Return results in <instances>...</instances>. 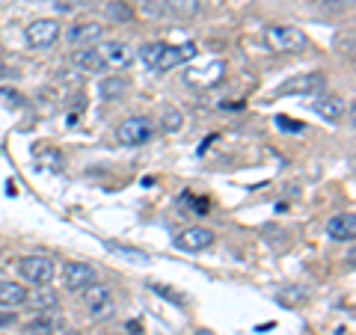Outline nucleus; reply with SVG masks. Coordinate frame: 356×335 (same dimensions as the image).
<instances>
[{"instance_id":"18","label":"nucleus","mask_w":356,"mask_h":335,"mask_svg":"<svg viewBox=\"0 0 356 335\" xmlns=\"http://www.w3.org/2000/svg\"><path fill=\"white\" fill-rule=\"evenodd\" d=\"M72 60H74L77 69H83V72H102L104 69V63H102V57H98L95 48H77L72 54Z\"/></svg>"},{"instance_id":"3","label":"nucleus","mask_w":356,"mask_h":335,"mask_svg":"<svg viewBox=\"0 0 356 335\" xmlns=\"http://www.w3.org/2000/svg\"><path fill=\"white\" fill-rule=\"evenodd\" d=\"M154 137V122L149 116H128L125 122H119L116 128V140L119 146L128 149H140Z\"/></svg>"},{"instance_id":"7","label":"nucleus","mask_w":356,"mask_h":335,"mask_svg":"<svg viewBox=\"0 0 356 335\" xmlns=\"http://www.w3.org/2000/svg\"><path fill=\"white\" fill-rule=\"evenodd\" d=\"M24 39H27L30 48H36V51L51 48V44L60 39V21L57 18H36V21H30L27 30H24Z\"/></svg>"},{"instance_id":"23","label":"nucleus","mask_w":356,"mask_h":335,"mask_svg":"<svg viewBox=\"0 0 356 335\" xmlns=\"http://www.w3.org/2000/svg\"><path fill=\"white\" fill-rule=\"evenodd\" d=\"M149 291H152V294H161L163 300H170V303H175V306H184V297H181V294H175V291H170V285L149 282Z\"/></svg>"},{"instance_id":"9","label":"nucleus","mask_w":356,"mask_h":335,"mask_svg":"<svg viewBox=\"0 0 356 335\" xmlns=\"http://www.w3.org/2000/svg\"><path fill=\"white\" fill-rule=\"evenodd\" d=\"M63 329H65L63 309H48V311H36V318L24 327V335H60Z\"/></svg>"},{"instance_id":"25","label":"nucleus","mask_w":356,"mask_h":335,"mask_svg":"<svg viewBox=\"0 0 356 335\" xmlns=\"http://www.w3.org/2000/svg\"><path fill=\"white\" fill-rule=\"evenodd\" d=\"M140 3H143V13L146 15H161L170 0H140Z\"/></svg>"},{"instance_id":"26","label":"nucleus","mask_w":356,"mask_h":335,"mask_svg":"<svg viewBox=\"0 0 356 335\" xmlns=\"http://www.w3.org/2000/svg\"><path fill=\"white\" fill-rule=\"evenodd\" d=\"M276 125H280L282 131H303V125L294 119H288V116H276Z\"/></svg>"},{"instance_id":"10","label":"nucleus","mask_w":356,"mask_h":335,"mask_svg":"<svg viewBox=\"0 0 356 335\" xmlns=\"http://www.w3.org/2000/svg\"><path fill=\"white\" fill-rule=\"evenodd\" d=\"M214 240H217V234L211 231V229H205V226H191V229H184V231L175 238V247L181 250V252H202V250H208Z\"/></svg>"},{"instance_id":"12","label":"nucleus","mask_w":356,"mask_h":335,"mask_svg":"<svg viewBox=\"0 0 356 335\" xmlns=\"http://www.w3.org/2000/svg\"><path fill=\"white\" fill-rule=\"evenodd\" d=\"M312 110L324 122H330V125H341V119L348 116V104L339 95H321L318 101H312Z\"/></svg>"},{"instance_id":"15","label":"nucleus","mask_w":356,"mask_h":335,"mask_svg":"<svg viewBox=\"0 0 356 335\" xmlns=\"http://www.w3.org/2000/svg\"><path fill=\"white\" fill-rule=\"evenodd\" d=\"M24 306H33L36 311H48V309H60V294L54 288L42 285V288H33L27 291V303Z\"/></svg>"},{"instance_id":"4","label":"nucleus","mask_w":356,"mask_h":335,"mask_svg":"<svg viewBox=\"0 0 356 335\" xmlns=\"http://www.w3.org/2000/svg\"><path fill=\"white\" fill-rule=\"evenodd\" d=\"M83 309L89 311V318H95V320H104V318H113V294H110V285L104 282H92V285H86L83 288Z\"/></svg>"},{"instance_id":"2","label":"nucleus","mask_w":356,"mask_h":335,"mask_svg":"<svg viewBox=\"0 0 356 335\" xmlns=\"http://www.w3.org/2000/svg\"><path fill=\"white\" fill-rule=\"evenodd\" d=\"M264 44L270 51H280V54H297L309 44V36L300 27L291 24H273L264 30Z\"/></svg>"},{"instance_id":"14","label":"nucleus","mask_w":356,"mask_h":335,"mask_svg":"<svg viewBox=\"0 0 356 335\" xmlns=\"http://www.w3.org/2000/svg\"><path fill=\"white\" fill-rule=\"evenodd\" d=\"M104 36V27L95 24V21H86V24H74L69 30V42L74 44V48H89V44L102 42Z\"/></svg>"},{"instance_id":"5","label":"nucleus","mask_w":356,"mask_h":335,"mask_svg":"<svg viewBox=\"0 0 356 335\" xmlns=\"http://www.w3.org/2000/svg\"><path fill=\"white\" fill-rule=\"evenodd\" d=\"M18 273H21V279H24L27 285L42 288V285H51L54 282V273H57V267H54L51 259H44V255H24V259L18 261Z\"/></svg>"},{"instance_id":"22","label":"nucleus","mask_w":356,"mask_h":335,"mask_svg":"<svg viewBox=\"0 0 356 335\" xmlns=\"http://www.w3.org/2000/svg\"><path fill=\"white\" fill-rule=\"evenodd\" d=\"M131 6L128 3H122V0H113V3H107V18H113V21H131Z\"/></svg>"},{"instance_id":"6","label":"nucleus","mask_w":356,"mask_h":335,"mask_svg":"<svg viewBox=\"0 0 356 335\" xmlns=\"http://www.w3.org/2000/svg\"><path fill=\"white\" fill-rule=\"evenodd\" d=\"M327 86V77L321 72H309V74H297L291 81H285L282 86L273 89V98H291V95H321Z\"/></svg>"},{"instance_id":"16","label":"nucleus","mask_w":356,"mask_h":335,"mask_svg":"<svg viewBox=\"0 0 356 335\" xmlns=\"http://www.w3.org/2000/svg\"><path fill=\"white\" fill-rule=\"evenodd\" d=\"M27 303V288L13 279H0V306H24Z\"/></svg>"},{"instance_id":"28","label":"nucleus","mask_w":356,"mask_h":335,"mask_svg":"<svg viewBox=\"0 0 356 335\" xmlns=\"http://www.w3.org/2000/svg\"><path fill=\"white\" fill-rule=\"evenodd\" d=\"M196 335H211V332H208V329H199V332H196Z\"/></svg>"},{"instance_id":"20","label":"nucleus","mask_w":356,"mask_h":335,"mask_svg":"<svg viewBox=\"0 0 356 335\" xmlns=\"http://www.w3.org/2000/svg\"><path fill=\"white\" fill-rule=\"evenodd\" d=\"M161 128L166 133H178V131L184 128V113H181V110H175V107H166L163 110V119H161Z\"/></svg>"},{"instance_id":"19","label":"nucleus","mask_w":356,"mask_h":335,"mask_svg":"<svg viewBox=\"0 0 356 335\" xmlns=\"http://www.w3.org/2000/svg\"><path fill=\"white\" fill-rule=\"evenodd\" d=\"M125 89H128V83L122 81V77H107V81H102V95H104V101H119V98L125 95Z\"/></svg>"},{"instance_id":"8","label":"nucleus","mask_w":356,"mask_h":335,"mask_svg":"<svg viewBox=\"0 0 356 335\" xmlns=\"http://www.w3.org/2000/svg\"><path fill=\"white\" fill-rule=\"evenodd\" d=\"M98 57H102L104 69L110 65V69H128V65L134 63V48L128 42H119V39H107L98 44Z\"/></svg>"},{"instance_id":"13","label":"nucleus","mask_w":356,"mask_h":335,"mask_svg":"<svg viewBox=\"0 0 356 335\" xmlns=\"http://www.w3.org/2000/svg\"><path fill=\"white\" fill-rule=\"evenodd\" d=\"M327 234L339 243H350L356 238V220L353 214H336L327 220Z\"/></svg>"},{"instance_id":"17","label":"nucleus","mask_w":356,"mask_h":335,"mask_svg":"<svg viewBox=\"0 0 356 335\" xmlns=\"http://www.w3.org/2000/svg\"><path fill=\"white\" fill-rule=\"evenodd\" d=\"M104 250L119 255V259H128L134 264H149L152 255L146 250H137V247H128V243H119V240H104Z\"/></svg>"},{"instance_id":"27","label":"nucleus","mask_w":356,"mask_h":335,"mask_svg":"<svg viewBox=\"0 0 356 335\" xmlns=\"http://www.w3.org/2000/svg\"><path fill=\"white\" fill-rule=\"evenodd\" d=\"M15 311H0V329H6V327H15Z\"/></svg>"},{"instance_id":"24","label":"nucleus","mask_w":356,"mask_h":335,"mask_svg":"<svg viewBox=\"0 0 356 335\" xmlns=\"http://www.w3.org/2000/svg\"><path fill=\"white\" fill-rule=\"evenodd\" d=\"M166 9L175 13V15H193L196 13V0H170Z\"/></svg>"},{"instance_id":"21","label":"nucleus","mask_w":356,"mask_h":335,"mask_svg":"<svg viewBox=\"0 0 356 335\" xmlns=\"http://www.w3.org/2000/svg\"><path fill=\"white\" fill-rule=\"evenodd\" d=\"M276 300H280L282 306H300V303H306V291L303 288H280V294H276Z\"/></svg>"},{"instance_id":"1","label":"nucleus","mask_w":356,"mask_h":335,"mask_svg":"<svg viewBox=\"0 0 356 335\" xmlns=\"http://www.w3.org/2000/svg\"><path fill=\"white\" fill-rule=\"evenodd\" d=\"M140 57L143 63L149 65L152 72H170V69H178V65H184L187 60L196 57V44L193 42H184L181 48L178 44H163V42H149L140 48Z\"/></svg>"},{"instance_id":"11","label":"nucleus","mask_w":356,"mask_h":335,"mask_svg":"<svg viewBox=\"0 0 356 335\" xmlns=\"http://www.w3.org/2000/svg\"><path fill=\"white\" fill-rule=\"evenodd\" d=\"M95 282V267L86 261H69L63 267V285L65 291H83L86 285Z\"/></svg>"}]
</instances>
